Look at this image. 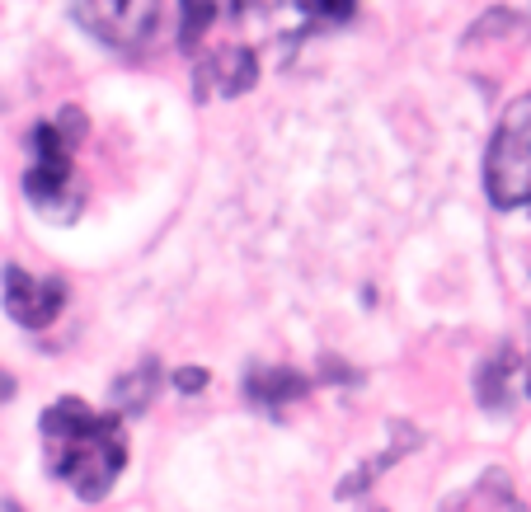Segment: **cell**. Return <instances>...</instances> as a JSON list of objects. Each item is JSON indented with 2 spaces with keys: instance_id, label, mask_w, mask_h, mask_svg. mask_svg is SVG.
I'll return each mask as SVG.
<instances>
[{
  "instance_id": "obj_1",
  "label": "cell",
  "mask_w": 531,
  "mask_h": 512,
  "mask_svg": "<svg viewBox=\"0 0 531 512\" xmlns=\"http://www.w3.org/2000/svg\"><path fill=\"white\" fill-rule=\"evenodd\" d=\"M43 447L52 461V475L71 484L85 503H99L127 466L118 414H94L85 400H57L47 409Z\"/></svg>"
},
{
  "instance_id": "obj_2",
  "label": "cell",
  "mask_w": 531,
  "mask_h": 512,
  "mask_svg": "<svg viewBox=\"0 0 531 512\" xmlns=\"http://www.w3.org/2000/svg\"><path fill=\"white\" fill-rule=\"evenodd\" d=\"M485 193L494 207H531V94L503 109L485 156Z\"/></svg>"
},
{
  "instance_id": "obj_3",
  "label": "cell",
  "mask_w": 531,
  "mask_h": 512,
  "mask_svg": "<svg viewBox=\"0 0 531 512\" xmlns=\"http://www.w3.org/2000/svg\"><path fill=\"white\" fill-rule=\"evenodd\" d=\"M76 137H85V113L66 109L57 123H38L33 127V170L24 179L29 198L57 217V202L71 198V151H76Z\"/></svg>"
},
{
  "instance_id": "obj_4",
  "label": "cell",
  "mask_w": 531,
  "mask_h": 512,
  "mask_svg": "<svg viewBox=\"0 0 531 512\" xmlns=\"http://www.w3.org/2000/svg\"><path fill=\"white\" fill-rule=\"evenodd\" d=\"M76 15L99 43L132 52L156 33L160 0H76Z\"/></svg>"
},
{
  "instance_id": "obj_5",
  "label": "cell",
  "mask_w": 531,
  "mask_h": 512,
  "mask_svg": "<svg viewBox=\"0 0 531 512\" xmlns=\"http://www.w3.org/2000/svg\"><path fill=\"white\" fill-rule=\"evenodd\" d=\"M0 296H5V311L15 315L24 329H43L57 320V311L66 306V282L62 278H33L24 268H5L0 273Z\"/></svg>"
},
{
  "instance_id": "obj_6",
  "label": "cell",
  "mask_w": 531,
  "mask_h": 512,
  "mask_svg": "<svg viewBox=\"0 0 531 512\" xmlns=\"http://www.w3.org/2000/svg\"><path fill=\"white\" fill-rule=\"evenodd\" d=\"M259 80V57L250 47H217L203 66H198V99L212 94H245Z\"/></svg>"
},
{
  "instance_id": "obj_7",
  "label": "cell",
  "mask_w": 531,
  "mask_h": 512,
  "mask_svg": "<svg viewBox=\"0 0 531 512\" xmlns=\"http://www.w3.org/2000/svg\"><path fill=\"white\" fill-rule=\"evenodd\" d=\"M156 381H160V367L146 357L141 367H132L127 376H118L113 381V409H118V419H137V414H146L151 409V400H156Z\"/></svg>"
},
{
  "instance_id": "obj_8",
  "label": "cell",
  "mask_w": 531,
  "mask_h": 512,
  "mask_svg": "<svg viewBox=\"0 0 531 512\" xmlns=\"http://www.w3.org/2000/svg\"><path fill=\"white\" fill-rule=\"evenodd\" d=\"M311 390V381L301 372H287V367H259V372H250V381H245V395H250L254 404H268V409H278V404L287 400H301Z\"/></svg>"
},
{
  "instance_id": "obj_9",
  "label": "cell",
  "mask_w": 531,
  "mask_h": 512,
  "mask_svg": "<svg viewBox=\"0 0 531 512\" xmlns=\"http://www.w3.org/2000/svg\"><path fill=\"white\" fill-rule=\"evenodd\" d=\"M513 367H517L513 348H499V353L480 367V386H475V395H480V404H485V409H494V414H503V409H508V372H513Z\"/></svg>"
},
{
  "instance_id": "obj_10",
  "label": "cell",
  "mask_w": 531,
  "mask_h": 512,
  "mask_svg": "<svg viewBox=\"0 0 531 512\" xmlns=\"http://www.w3.org/2000/svg\"><path fill=\"white\" fill-rule=\"evenodd\" d=\"M391 428H395V447L386 451V456H376L372 466H362L358 475H348V480H339V498H353V494H362V489H367V484H372L376 475H381V470H391V466H395V461H400V456H405L409 447H419V437L409 433L405 423H391Z\"/></svg>"
},
{
  "instance_id": "obj_11",
  "label": "cell",
  "mask_w": 531,
  "mask_h": 512,
  "mask_svg": "<svg viewBox=\"0 0 531 512\" xmlns=\"http://www.w3.org/2000/svg\"><path fill=\"white\" fill-rule=\"evenodd\" d=\"M217 24V0H179V47H193L207 38V29Z\"/></svg>"
},
{
  "instance_id": "obj_12",
  "label": "cell",
  "mask_w": 531,
  "mask_h": 512,
  "mask_svg": "<svg viewBox=\"0 0 531 512\" xmlns=\"http://www.w3.org/2000/svg\"><path fill=\"white\" fill-rule=\"evenodd\" d=\"M297 10L320 19V24H344V19H353L358 0H297Z\"/></svg>"
},
{
  "instance_id": "obj_13",
  "label": "cell",
  "mask_w": 531,
  "mask_h": 512,
  "mask_svg": "<svg viewBox=\"0 0 531 512\" xmlns=\"http://www.w3.org/2000/svg\"><path fill=\"white\" fill-rule=\"evenodd\" d=\"M174 386L184 395H198V390H207V372L203 367H184V372H174Z\"/></svg>"
},
{
  "instance_id": "obj_14",
  "label": "cell",
  "mask_w": 531,
  "mask_h": 512,
  "mask_svg": "<svg viewBox=\"0 0 531 512\" xmlns=\"http://www.w3.org/2000/svg\"><path fill=\"white\" fill-rule=\"evenodd\" d=\"M0 395H10V381H5V386H0Z\"/></svg>"
},
{
  "instance_id": "obj_15",
  "label": "cell",
  "mask_w": 531,
  "mask_h": 512,
  "mask_svg": "<svg viewBox=\"0 0 531 512\" xmlns=\"http://www.w3.org/2000/svg\"><path fill=\"white\" fill-rule=\"evenodd\" d=\"M527 395H531V367H527Z\"/></svg>"
},
{
  "instance_id": "obj_16",
  "label": "cell",
  "mask_w": 531,
  "mask_h": 512,
  "mask_svg": "<svg viewBox=\"0 0 531 512\" xmlns=\"http://www.w3.org/2000/svg\"><path fill=\"white\" fill-rule=\"evenodd\" d=\"M513 512H527V508H513Z\"/></svg>"
}]
</instances>
